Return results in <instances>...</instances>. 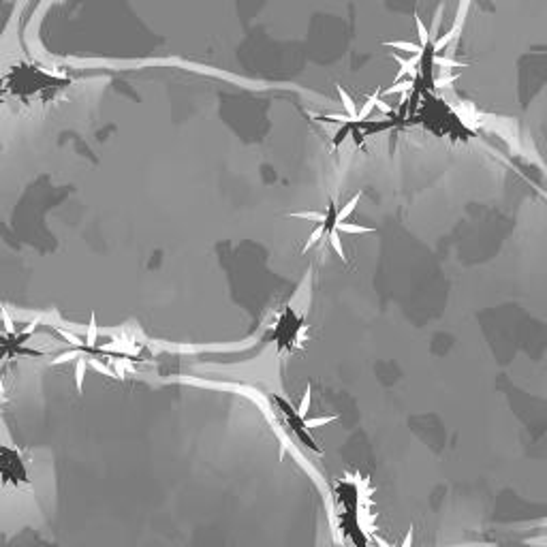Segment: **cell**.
I'll list each match as a JSON object with an SVG mask.
<instances>
[{
	"mask_svg": "<svg viewBox=\"0 0 547 547\" xmlns=\"http://www.w3.org/2000/svg\"><path fill=\"white\" fill-rule=\"evenodd\" d=\"M336 417H315V419H304V425L306 428H321V425H327L332 423Z\"/></svg>",
	"mask_w": 547,
	"mask_h": 547,
	"instance_id": "cell-8",
	"label": "cell"
},
{
	"mask_svg": "<svg viewBox=\"0 0 547 547\" xmlns=\"http://www.w3.org/2000/svg\"><path fill=\"white\" fill-rule=\"evenodd\" d=\"M387 47H396V50H404V52H410V54H423L421 45L406 43V41H391V43H387Z\"/></svg>",
	"mask_w": 547,
	"mask_h": 547,
	"instance_id": "cell-2",
	"label": "cell"
},
{
	"mask_svg": "<svg viewBox=\"0 0 547 547\" xmlns=\"http://www.w3.org/2000/svg\"><path fill=\"white\" fill-rule=\"evenodd\" d=\"M338 94H340L342 105H344V109H347V114H349L351 118H357V107H355V103H353V99L349 96V92L344 90L342 86H338Z\"/></svg>",
	"mask_w": 547,
	"mask_h": 547,
	"instance_id": "cell-1",
	"label": "cell"
},
{
	"mask_svg": "<svg viewBox=\"0 0 547 547\" xmlns=\"http://www.w3.org/2000/svg\"><path fill=\"white\" fill-rule=\"evenodd\" d=\"M293 218H306V220H317V222H327V214H319V212H297L291 214Z\"/></svg>",
	"mask_w": 547,
	"mask_h": 547,
	"instance_id": "cell-6",
	"label": "cell"
},
{
	"mask_svg": "<svg viewBox=\"0 0 547 547\" xmlns=\"http://www.w3.org/2000/svg\"><path fill=\"white\" fill-rule=\"evenodd\" d=\"M310 402H312V389L308 387L304 393V398L300 402V406H297V415H300V419H306V415H308V408H310Z\"/></svg>",
	"mask_w": 547,
	"mask_h": 547,
	"instance_id": "cell-4",
	"label": "cell"
},
{
	"mask_svg": "<svg viewBox=\"0 0 547 547\" xmlns=\"http://www.w3.org/2000/svg\"><path fill=\"white\" fill-rule=\"evenodd\" d=\"M336 231L344 233H370V227H361V224H349V222H336Z\"/></svg>",
	"mask_w": 547,
	"mask_h": 547,
	"instance_id": "cell-5",
	"label": "cell"
},
{
	"mask_svg": "<svg viewBox=\"0 0 547 547\" xmlns=\"http://www.w3.org/2000/svg\"><path fill=\"white\" fill-rule=\"evenodd\" d=\"M357 203H359V195H355V197H353V199L349 201V203H347V205H344V207H342V210H340V212H338V214H336V222H342L344 218H349V216H351V212H353V210H355V205H357Z\"/></svg>",
	"mask_w": 547,
	"mask_h": 547,
	"instance_id": "cell-3",
	"label": "cell"
},
{
	"mask_svg": "<svg viewBox=\"0 0 547 547\" xmlns=\"http://www.w3.org/2000/svg\"><path fill=\"white\" fill-rule=\"evenodd\" d=\"M410 88H413V82L410 79H406V82H398V84H393L391 88H387L385 90V94H396V92H408Z\"/></svg>",
	"mask_w": 547,
	"mask_h": 547,
	"instance_id": "cell-9",
	"label": "cell"
},
{
	"mask_svg": "<svg viewBox=\"0 0 547 547\" xmlns=\"http://www.w3.org/2000/svg\"><path fill=\"white\" fill-rule=\"evenodd\" d=\"M415 24H417V30H419L421 47L425 50V45H428V41H430V35H428V30H425V26H423V22H421V18H419V15H415Z\"/></svg>",
	"mask_w": 547,
	"mask_h": 547,
	"instance_id": "cell-10",
	"label": "cell"
},
{
	"mask_svg": "<svg viewBox=\"0 0 547 547\" xmlns=\"http://www.w3.org/2000/svg\"><path fill=\"white\" fill-rule=\"evenodd\" d=\"M323 231H325V222H321V224H319V227H317L315 231H312V235L308 237V242H306V248H310V246H315V244L319 242V237H321V235H323Z\"/></svg>",
	"mask_w": 547,
	"mask_h": 547,
	"instance_id": "cell-12",
	"label": "cell"
},
{
	"mask_svg": "<svg viewBox=\"0 0 547 547\" xmlns=\"http://www.w3.org/2000/svg\"><path fill=\"white\" fill-rule=\"evenodd\" d=\"M413 545V530H410V532L404 536V543H402V547H410Z\"/></svg>",
	"mask_w": 547,
	"mask_h": 547,
	"instance_id": "cell-14",
	"label": "cell"
},
{
	"mask_svg": "<svg viewBox=\"0 0 547 547\" xmlns=\"http://www.w3.org/2000/svg\"><path fill=\"white\" fill-rule=\"evenodd\" d=\"M329 244H332L334 250L344 259V248H342V242H340V235H338V231H332V233H329Z\"/></svg>",
	"mask_w": 547,
	"mask_h": 547,
	"instance_id": "cell-11",
	"label": "cell"
},
{
	"mask_svg": "<svg viewBox=\"0 0 547 547\" xmlns=\"http://www.w3.org/2000/svg\"><path fill=\"white\" fill-rule=\"evenodd\" d=\"M376 99H379V94H372V96H370V99H368L366 105L357 111V118H359V120H366V118L370 116V111H372V107L376 105Z\"/></svg>",
	"mask_w": 547,
	"mask_h": 547,
	"instance_id": "cell-7",
	"label": "cell"
},
{
	"mask_svg": "<svg viewBox=\"0 0 547 547\" xmlns=\"http://www.w3.org/2000/svg\"><path fill=\"white\" fill-rule=\"evenodd\" d=\"M376 107H381L383 111H387V114H389V111H393V109H391V107L387 105V103H383L381 99H376Z\"/></svg>",
	"mask_w": 547,
	"mask_h": 547,
	"instance_id": "cell-13",
	"label": "cell"
}]
</instances>
